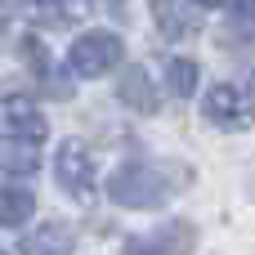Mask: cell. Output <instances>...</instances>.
Returning <instances> with one entry per match:
<instances>
[{"label":"cell","mask_w":255,"mask_h":255,"mask_svg":"<svg viewBox=\"0 0 255 255\" xmlns=\"http://www.w3.org/2000/svg\"><path fill=\"white\" fill-rule=\"evenodd\" d=\"M233 22L242 31H255V0H233Z\"/></svg>","instance_id":"4fadbf2b"},{"label":"cell","mask_w":255,"mask_h":255,"mask_svg":"<svg viewBox=\"0 0 255 255\" xmlns=\"http://www.w3.org/2000/svg\"><path fill=\"white\" fill-rule=\"evenodd\" d=\"M202 112L220 126V130H247L251 126V99L238 85H211L202 94Z\"/></svg>","instance_id":"5b68a950"},{"label":"cell","mask_w":255,"mask_h":255,"mask_svg":"<svg viewBox=\"0 0 255 255\" xmlns=\"http://www.w3.org/2000/svg\"><path fill=\"white\" fill-rule=\"evenodd\" d=\"M251 85H255V76H251Z\"/></svg>","instance_id":"2e32d148"},{"label":"cell","mask_w":255,"mask_h":255,"mask_svg":"<svg viewBox=\"0 0 255 255\" xmlns=\"http://www.w3.org/2000/svg\"><path fill=\"white\" fill-rule=\"evenodd\" d=\"M121 63V36L117 31H85L72 45V67L81 76H103Z\"/></svg>","instance_id":"7a4b0ae2"},{"label":"cell","mask_w":255,"mask_h":255,"mask_svg":"<svg viewBox=\"0 0 255 255\" xmlns=\"http://www.w3.org/2000/svg\"><path fill=\"white\" fill-rule=\"evenodd\" d=\"M197 76H202V72H197L193 58H170V63H166V90H170L175 99H188V94L197 90Z\"/></svg>","instance_id":"7c38bea8"},{"label":"cell","mask_w":255,"mask_h":255,"mask_svg":"<svg viewBox=\"0 0 255 255\" xmlns=\"http://www.w3.org/2000/svg\"><path fill=\"white\" fill-rule=\"evenodd\" d=\"M193 4V0H188ZM184 0H152V13H157V27L166 36H193L197 31V13H188Z\"/></svg>","instance_id":"ba28073f"},{"label":"cell","mask_w":255,"mask_h":255,"mask_svg":"<svg viewBox=\"0 0 255 255\" xmlns=\"http://www.w3.org/2000/svg\"><path fill=\"white\" fill-rule=\"evenodd\" d=\"M0 134L40 143L49 134V126H45V117L36 112V103L27 94H0Z\"/></svg>","instance_id":"8992f818"},{"label":"cell","mask_w":255,"mask_h":255,"mask_svg":"<svg viewBox=\"0 0 255 255\" xmlns=\"http://www.w3.org/2000/svg\"><path fill=\"white\" fill-rule=\"evenodd\" d=\"M54 170H58V184L72 193V197H90L94 193V157L81 139H67L58 143V157H54Z\"/></svg>","instance_id":"277c9868"},{"label":"cell","mask_w":255,"mask_h":255,"mask_svg":"<svg viewBox=\"0 0 255 255\" xmlns=\"http://www.w3.org/2000/svg\"><path fill=\"white\" fill-rule=\"evenodd\" d=\"M0 255H4V251H0Z\"/></svg>","instance_id":"e0dca14e"},{"label":"cell","mask_w":255,"mask_h":255,"mask_svg":"<svg viewBox=\"0 0 255 255\" xmlns=\"http://www.w3.org/2000/svg\"><path fill=\"white\" fill-rule=\"evenodd\" d=\"M72 251V229L67 224H40L36 233L22 238V255H67Z\"/></svg>","instance_id":"52a82bcc"},{"label":"cell","mask_w":255,"mask_h":255,"mask_svg":"<svg viewBox=\"0 0 255 255\" xmlns=\"http://www.w3.org/2000/svg\"><path fill=\"white\" fill-rule=\"evenodd\" d=\"M40 157H36V143L31 139H4L0 143V170L4 175H36Z\"/></svg>","instance_id":"30bf717a"},{"label":"cell","mask_w":255,"mask_h":255,"mask_svg":"<svg viewBox=\"0 0 255 255\" xmlns=\"http://www.w3.org/2000/svg\"><path fill=\"white\" fill-rule=\"evenodd\" d=\"M108 197H112L117 206H130V211H157V206H166V197H170V179H166L152 161H126V166L112 170Z\"/></svg>","instance_id":"6da1fadb"},{"label":"cell","mask_w":255,"mask_h":255,"mask_svg":"<svg viewBox=\"0 0 255 255\" xmlns=\"http://www.w3.org/2000/svg\"><path fill=\"white\" fill-rule=\"evenodd\" d=\"M197 9H220V4H229V0H193Z\"/></svg>","instance_id":"5bb4252c"},{"label":"cell","mask_w":255,"mask_h":255,"mask_svg":"<svg viewBox=\"0 0 255 255\" xmlns=\"http://www.w3.org/2000/svg\"><path fill=\"white\" fill-rule=\"evenodd\" d=\"M197 247V229L188 220H170L152 233H139L126 242V255H193Z\"/></svg>","instance_id":"3957f363"},{"label":"cell","mask_w":255,"mask_h":255,"mask_svg":"<svg viewBox=\"0 0 255 255\" xmlns=\"http://www.w3.org/2000/svg\"><path fill=\"white\" fill-rule=\"evenodd\" d=\"M36 211V197L22 188H0V229H22Z\"/></svg>","instance_id":"8fae6325"},{"label":"cell","mask_w":255,"mask_h":255,"mask_svg":"<svg viewBox=\"0 0 255 255\" xmlns=\"http://www.w3.org/2000/svg\"><path fill=\"white\" fill-rule=\"evenodd\" d=\"M117 94H121V103H130L134 112H152V108H157V90H152V81H148L143 67H130V72L121 76Z\"/></svg>","instance_id":"9c48e42d"},{"label":"cell","mask_w":255,"mask_h":255,"mask_svg":"<svg viewBox=\"0 0 255 255\" xmlns=\"http://www.w3.org/2000/svg\"><path fill=\"white\" fill-rule=\"evenodd\" d=\"M108 4H117V0H108Z\"/></svg>","instance_id":"9a60e30c"}]
</instances>
